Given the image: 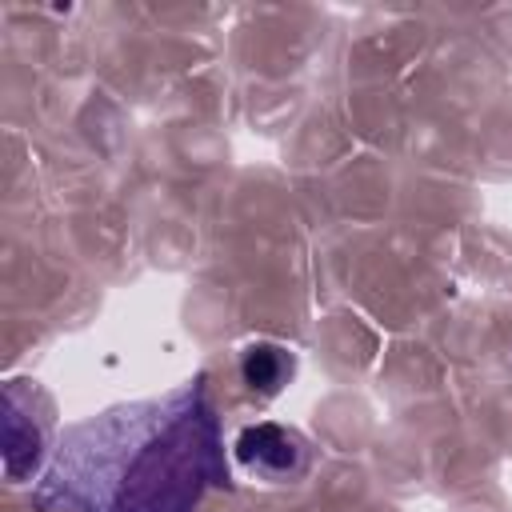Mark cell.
<instances>
[{"mask_svg": "<svg viewBox=\"0 0 512 512\" xmlns=\"http://www.w3.org/2000/svg\"><path fill=\"white\" fill-rule=\"evenodd\" d=\"M224 424L208 380L112 404L56 436L36 504L56 512H196L228 488Z\"/></svg>", "mask_w": 512, "mask_h": 512, "instance_id": "1", "label": "cell"}, {"mask_svg": "<svg viewBox=\"0 0 512 512\" xmlns=\"http://www.w3.org/2000/svg\"><path fill=\"white\" fill-rule=\"evenodd\" d=\"M56 448V404L36 380L4 388V472L12 484L40 476Z\"/></svg>", "mask_w": 512, "mask_h": 512, "instance_id": "2", "label": "cell"}, {"mask_svg": "<svg viewBox=\"0 0 512 512\" xmlns=\"http://www.w3.org/2000/svg\"><path fill=\"white\" fill-rule=\"evenodd\" d=\"M232 456L248 476L264 484H296L312 472V460H316L304 432L288 424H272V420L244 424L232 440Z\"/></svg>", "mask_w": 512, "mask_h": 512, "instance_id": "3", "label": "cell"}, {"mask_svg": "<svg viewBox=\"0 0 512 512\" xmlns=\"http://www.w3.org/2000/svg\"><path fill=\"white\" fill-rule=\"evenodd\" d=\"M296 372V356L292 348L284 344H272V340H260V344H248L240 352V380L248 384V392H260V396H276Z\"/></svg>", "mask_w": 512, "mask_h": 512, "instance_id": "4", "label": "cell"}]
</instances>
